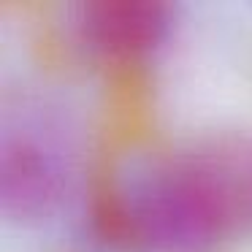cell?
<instances>
[{"instance_id":"obj_3","label":"cell","mask_w":252,"mask_h":252,"mask_svg":"<svg viewBox=\"0 0 252 252\" xmlns=\"http://www.w3.org/2000/svg\"><path fill=\"white\" fill-rule=\"evenodd\" d=\"M60 195V171L35 141H6L0 158V201L3 212L28 220L41 217Z\"/></svg>"},{"instance_id":"obj_2","label":"cell","mask_w":252,"mask_h":252,"mask_svg":"<svg viewBox=\"0 0 252 252\" xmlns=\"http://www.w3.org/2000/svg\"><path fill=\"white\" fill-rule=\"evenodd\" d=\"M79 25L103 55L138 57L163 41L168 14L158 0H95L82 8Z\"/></svg>"},{"instance_id":"obj_1","label":"cell","mask_w":252,"mask_h":252,"mask_svg":"<svg viewBox=\"0 0 252 252\" xmlns=\"http://www.w3.org/2000/svg\"><path fill=\"white\" fill-rule=\"evenodd\" d=\"M230 217L228 185L198 165L160 171L100 214L114 236L165 252H206L225 236Z\"/></svg>"}]
</instances>
